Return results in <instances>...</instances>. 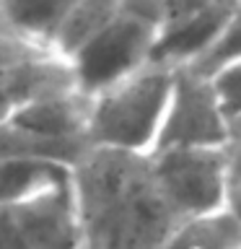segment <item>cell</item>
Returning <instances> with one entry per match:
<instances>
[{
    "label": "cell",
    "instance_id": "6da1fadb",
    "mask_svg": "<svg viewBox=\"0 0 241 249\" xmlns=\"http://www.w3.org/2000/svg\"><path fill=\"white\" fill-rule=\"evenodd\" d=\"M73 197L83 249H163L179 223L151 156L88 148L73 169Z\"/></svg>",
    "mask_w": 241,
    "mask_h": 249
},
{
    "label": "cell",
    "instance_id": "7a4b0ae2",
    "mask_svg": "<svg viewBox=\"0 0 241 249\" xmlns=\"http://www.w3.org/2000/svg\"><path fill=\"white\" fill-rule=\"evenodd\" d=\"M174 86V68L151 60L130 75L91 93L88 145L106 151L151 156Z\"/></svg>",
    "mask_w": 241,
    "mask_h": 249
},
{
    "label": "cell",
    "instance_id": "3957f363",
    "mask_svg": "<svg viewBox=\"0 0 241 249\" xmlns=\"http://www.w3.org/2000/svg\"><path fill=\"white\" fill-rule=\"evenodd\" d=\"M163 18L166 0H124L114 21L68 57L81 89L93 93L148 65L155 57Z\"/></svg>",
    "mask_w": 241,
    "mask_h": 249
},
{
    "label": "cell",
    "instance_id": "277c9868",
    "mask_svg": "<svg viewBox=\"0 0 241 249\" xmlns=\"http://www.w3.org/2000/svg\"><path fill=\"white\" fill-rule=\"evenodd\" d=\"M151 166L179 221L231 205L228 145L163 148L151 153Z\"/></svg>",
    "mask_w": 241,
    "mask_h": 249
},
{
    "label": "cell",
    "instance_id": "5b68a950",
    "mask_svg": "<svg viewBox=\"0 0 241 249\" xmlns=\"http://www.w3.org/2000/svg\"><path fill=\"white\" fill-rule=\"evenodd\" d=\"M81 89L75 70L57 50L0 29V122L34 101Z\"/></svg>",
    "mask_w": 241,
    "mask_h": 249
},
{
    "label": "cell",
    "instance_id": "8992f818",
    "mask_svg": "<svg viewBox=\"0 0 241 249\" xmlns=\"http://www.w3.org/2000/svg\"><path fill=\"white\" fill-rule=\"evenodd\" d=\"M228 143L231 117L221 104L213 78L194 65L174 68V86L155 151Z\"/></svg>",
    "mask_w": 241,
    "mask_h": 249
},
{
    "label": "cell",
    "instance_id": "52a82bcc",
    "mask_svg": "<svg viewBox=\"0 0 241 249\" xmlns=\"http://www.w3.org/2000/svg\"><path fill=\"white\" fill-rule=\"evenodd\" d=\"M0 249H83L73 177L0 208Z\"/></svg>",
    "mask_w": 241,
    "mask_h": 249
},
{
    "label": "cell",
    "instance_id": "ba28073f",
    "mask_svg": "<svg viewBox=\"0 0 241 249\" xmlns=\"http://www.w3.org/2000/svg\"><path fill=\"white\" fill-rule=\"evenodd\" d=\"M241 0H166L155 57L169 68L200 65L215 47Z\"/></svg>",
    "mask_w": 241,
    "mask_h": 249
},
{
    "label": "cell",
    "instance_id": "9c48e42d",
    "mask_svg": "<svg viewBox=\"0 0 241 249\" xmlns=\"http://www.w3.org/2000/svg\"><path fill=\"white\" fill-rule=\"evenodd\" d=\"M78 0H0V23L44 47H57V39Z\"/></svg>",
    "mask_w": 241,
    "mask_h": 249
},
{
    "label": "cell",
    "instance_id": "30bf717a",
    "mask_svg": "<svg viewBox=\"0 0 241 249\" xmlns=\"http://www.w3.org/2000/svg\"><path fill=\"white\" fill-rule=\"evenodd\" d=\"M163 249H241V215L228 205L215 213L184 218Z\"/></svg>",
    "mask_w": 241,
    "mask_h": 249
},
{
    "label": "cell",
    "instance_id": "8fae6325",
    "mask_svg": "<svg viewBox=\"0 0 241 249\" xmlns=\"http://www.w3.org/2000/svg\"><path fill=\"white\" fill-rule=\"evenodd\" d=\"M70 177H73V169L68 166L16 161L0 156V208L21 202L42 190H50L54 184L70 182Z\"/></svg>",
    "mask_w": 241,
    "mask_h": 249
},
{
    "label": "cell",
    "instance_id": "7c38bea8",
    "mask_svg": "<svg viewBox=\"0 0 241 249\" xmlns=\"http://www.w3.org/2000/svg\"><path fill=\"white\" fill-rule=\"evenodd\" d=\"M215 83V91L221 96V104L231 120L241 117V57L223 62L221 68L207 73Z\"/></svg>",
    "mask_w": 241,
    "mask_h": 249
},
{
    "label": "cell",
    "instance_id": "4fadbf2b",
    "mask_svg": "<svg viewBox=\"0 0 241 249\" xmlns=\"http://www.w3.org/2000/svg\"><path fill=\"white\" fill-rule=\"evenodd\" d=\"M236 57H241V5H239V11L233 13V18L221 34V39L215 42V47L205 54V60H202L200 65H194V68L210 73V70L221 68L223 62L236 60Z\"/></svg>",
    "mask_w": 241,
    "mask_h": 249
},
{
    "label": "cell",
    "instance_id": "5bb4252c",
    "mask_svg": "<svg viewBox=\"0 0 241 249\" xmlns=\"http://www.w3.org/2000/svg\"><path fill=\"white\" fill-rule=\"evenodd\" d=\"M231 151V208L241 215V148L228 145Z\"/></svg>",
    "mask_w": 241,
    "mask_h": 249
},
{
    "label": "cell",
    "instance_id": "9a60e30c",
    "mask_svg": "<svg viewBox=\"0 0 241 249\" xmlns=\"http://www.w3.org/2000/svg\"><path fill=\"white\" fill-rule=\"evenodd\" d=\"M228 145H239L241 148V117L231 120V143Z\"/></svg>",
    "mask_w": 241,
    "mask_h": 249
}]
</instances>
